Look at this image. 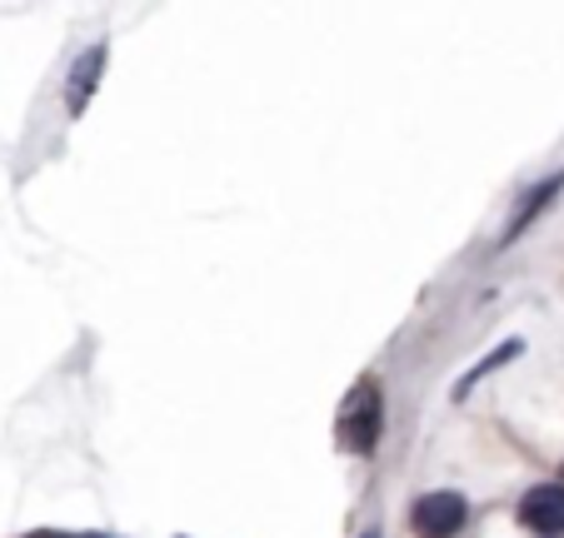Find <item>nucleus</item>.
Segmentation results:
<instances>
[{
    "mask_svg": "<svg viewBox=\"0 0 564 538\" xmlns=\"http://www.w3.org/2000/svg\"><path fill=\"white\" fill-rule=\"evenodd\" d=\"M560 190H564V169H560V175H550V179H540V185H534V190H524V200L514 205L510 224H505L500 244H514V240H520V234L530 230V224L540 220L544 210H550V205H554V195H560Z\"/></svg>",
    "mask_w": 564,
    "mask_h": 538,
    "instance_id": "5",
    "label": "nucleus"
},
{
    "mask_svg": "<svg viewBox=\"0 0 564 538\" xmlns=\"http://www.w3.org/2000/svg\"><path fill=\"white\" fill-rule=\"evenodd\" d=\"M560 474H564V469H560Z\"/></svg>",
    "mask_w": 564,
    "mask_h": 538,
    "instance_id": "10",
    "label": "nucleus"
},
{
    "mask_svg": "<svg viewBox=\"0 0 564 538\" xmlns=\"http://www.w3.org/2000/svg\"><path fill=\"white\" fill-rule=\"evenodd\" d=\"M514 354H524V339H505V344L495 349L490 359H479L475 370L459 374V380H455V399H469V389H475L479 380H490V374H500L505 364H514Z\"/></svg>",
    "mask_w": 564,
    "mask_h": 538,
    "instance_id": "6",
    "label": "nucleus"
},
{
    "mask_svg": "<svg viewBox=\"0 0 564 538\" xmlns=\"http://www.w3.org/2000/svg\"><path fill=\"white\" fill-rule=\"evenodd\" d=\"M175 538H185V534H175Z\"/></svg>",
    "mask_w": 564,
    "mask_h": 538,
    "instance_id": "9",
    "label": "nucleus"
},
{
    "mask_svg": "<svg viewBox=\"0 0 564 538\" xmlns=\"http://www.w3.org/2000/svg\"><path fill=\"white\" fill-rule=\"evenodd\" d=\"M380 429H384V399H380V384L365 380L350 389L340 409V443L350 454H375V443H380Z\"/></svg>",
    "mask_w": 564,
    "mask_h": 538,
    "instance_id": "1",
    "label": "nucleus"
},
{
    "mask_svg": "<svg viewBox=\"0 0 564 538\" xmlns=\"http://www.w3.org/2000/svg\"><path fill=\"white\" fill-rule=\"evenodd\" d=\"M106 61H110V45L106 41H96L90 51L75 55L70 80H65V110H70V120H80V116H86V106L96 100L100 75H106Z\"/></svg>",
    "mask_w": 564,
    "mask_h": 538,
    "instance_id": "3",
    "label": "nucleus"
},
{
    "mask_svg": "<svg viewBox=\"0 0 564 538\" xmlns=\"http://www.w3.org/2000/svg\"><path fill=\"white\" fill-rule=\"evenodd\" d=\"M469 524V498L455 488H430L410 504V534L415 538H459Z\"/></svg>",
    "mask_w": 564,
    "mask_h": 538,
    "instance_id": "2",
    "label": "nucleus"
},
{
    "mask_svg": "<svg viewBox=\"0 0 564 538\" xmlns=\"http://www.w3.org/2000/svg\"><path fill=\"white\" fill-rule=\"evenodd\" d=\"M31 538H65V534H31Z\"/></svg>",
    "mask_w": 564,
    "mask_h": 538,
    "instance_id": "7",
    "label": "nucleus"
},
{
    "mask_svg": "<svg viewBox=\"0 0 564 538\" xmlns=\"http://www.w3.org/2000/svg\"><path fill=\"white\" fill-rule=\"evenodd\" d=\"M365 538H375V534H365Z\"/></svg>",
    "mask_w": 564,
    "mask_h": 538,
    "instance_id": "8",
    "label": "nucleus"
},
{
    "mask_svg": "<svg viewBox=\"0 0 564 538\" xmlns=\"http://www.w3.org/2000/svg\"><path fill=\"white\" fill-rule=\"evenodd\" d=\"M520 524L534 528L540 538L564 534V484H534L520 498Z\"/></svg>",
    "mask_w": 564,
    "mask_h": 538,
    "instance_id": "4",
    "label": "nucleus"
}]
</instances>
